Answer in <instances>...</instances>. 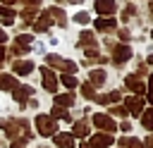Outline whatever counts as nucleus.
I'll return each instance as SVG.
<instances>
[{
	"mask_svg": "<svg viewBox=\"0 0 153 148\" xmlns=\"http://www.w3.org/2000/svg\"><path fill=\"white\" fill-rule=\"evenodd\" d=\"M0 124H2V129H5V134H7L10 138H17L19 134H24L26 141L31 138V131H29L26 119H5V122H0Z\"/></svg>",
	"mask_w": 153,
	"mask_h": 148,
	"instance_id": "1",
	"label": "nucleus"
},
{
	"mask_svg": "<svg viewBox=\"0 0 153 148\" xmlns=\"http://www.w3.org/2000/svg\"><path fill=\"white\" fill-rule=\"evenodd\" d=\"M45 62H48L50 67L60 69L62 74H74V72H76V62L65 60V57H60V55H45Z\"/></svg>",
	"mask_w": 153,
	"mask_h": 148,
	"instance_id": "2",
	"label": "nucleus"
},
{
	"mask_svg": "<svg viewBox=\"0 0 153 148\" xmlns=\"http://www.w3.org/2000/svg\"><path fill=\"white\" fill-rule=\"evenodd\" d=\"M36 129H38L41 136H53V134H57V119H53L50 115H38Z\"/></svg>",
	"mask_w": 153,
	"mask_h": 148,
	"instance_id": "3",
	"label": "nucleus"
},
{
	"mask_svg": "<svg viewBox=\"0 0 153 148\" xmlns=\"http://www.w3.org/2000/svg\"><path fill=\"white\" fill-rule=\"evenodd\" d=\"M129 57H131V48L127 43H115V48H112V62L115 64H124Z\"/></svg>",
	"mask_w": 153,
	"mask_h": 148,
	"instance_id": "4",
	"label": "nucleus"
},
{
	"mask_svg": "<svg viewBox=\"0 0 153 148\" xmlns=\"http://www.w3.org/2000/svg\"><path fill=\"white\" fill-rule=\"evenodd\" d=\"M93 124H96L98 129H103L105 134H112V131H117V124H115V119H110V117H108V115H103V112L93 115Z\"/></svg>",
	"mask_w": 153,
	"mask_h": 148,
	"instance_id": "5",
	"label": "nucleus"
},
{
	"mask_svg": "<svg viewBox=\"0 0 153 148\" xmlns=\"http://www.w3.org/2000/svg\"><path fill=\"white\" fill-rule=\"evenodd\" d=\"M31 43H33L31 36H26V33H24V36H17V38H14V45H12V53H14V55H24V53H29V50L33 48Z\"/></svg>",
	"mask_w": 153,
	"mask_h": 148,
	"instance_id": "6",
	"label": "nucleus"
},
{
	"mask_svg": "<svg viewBox=\"0 0 153 148\" xmlns=\"http://www.w3.org/2000/svg\"><path fill=\"white\" fill-rule=\"evenodd\" d=\"M124 110L129 115H141L143 112V98L141 95H129L124 98Z\"/></svg>",
	"mask_w": 153,
	"mask_h": 148,
	"instance_id": "7",
	"label": "nucleus"
},
{
	"mask_svg": "<svg viewBox=\"0 0 153 148\" xmlns=\"http://www.w3.org/2000/svg\"><path fill=\"white\" fill-rule=\"evenodd\" d=\"M93 5H96V12L100 17H112L115 10H117V2L115 0H93Z\"/></svg>",
	"mask_w": 153,
	"mask_h": 148,
	"instance_id": "8",
	"label": "nucleus"
},
{
	"mask_svg": "<svg viewBox=\"0 0 153 148\" xmlns=\"http://www.w3.org/2000/svg\"><path fill=\"white\" fill-rule=\"evenodd\" d=\"M41 76H43V88L50 91V93H55V91H57V84H60L57 76H55L48 67H41Z\"/></svg>",
	"mask_w": 153,
	"mask_h": 148,
	"instance_id": "9",
	"label": "nucleus"
},
{
	"mask_svg": "<svg viewBox=\"0 0 153 148\" xmlns=\"http://www.w3.org/2000/svg\"><path fill=\"white\" fill-rule=\"evenodd\" d=\"M124 86L129 88V91H134L136 95H141V93H146V86L139 81V74H129L127 79H124Z\"/></svg>",
	"mask_w": 153,
	"mask_h": 148,
	"instance_id": "10",
	"label": "nucleus"
},
{
	"mask_svg": "<svg viewBox=\"0 0 153 148\" xmlns=\"http://www.w3.org/2000/svg\"><path fill=\"white\" fill-rule=\"evenodd\" d=\"M31 95H33V88H31V86H17V88H12V98H14L19 105H24L26 98H31Z\"/></svg>",
	"mask_w": 153,
	"mask_h": 148,
	"instance_id": "11",
	"label": "nucleus"
},
{
	"mask_svg": "<svg viewBox=\"0 0 153 148\" xmlns=\"http://www.w3.org/2000/svg\"><path fill=\"white\" fill-rule=\"evenodd\" d=\"M112 136L110 134H105V131H100V134H96L93 138H91V148H110L112 146Z\"/></svg>",
	"mask_w": 153,
	"mask_h": 148,
	"instance_id": "12",
	"label": "nucleus"
},
{
	"mask_svg": "<svg viewBox=\"0 0 153 148\" xmlns=\"http://www.w3.org/2000/svg\"><path fill=\"white\" fill-rule=\"evenodd\" d=\"M53 141H55V146H57V148H74V136H72V134H67V131H57Z\"/></svg>",
	"mask_w": 153,
	"mask_h": 148,
	"instance_id": "13",
	"label": "nucleus"
},
{
	"mask_svg": "<svg viewBox=\"0 0 153 148\" xmlns=\"http://www.w3.org/2000/svg\"><path fill=\"white\" fill-rule=\"evenodd\" d=\"M12 69H14V74L26 76V74L33 72V62H29V60H17V62H12Z\"/></svg>",
	"mask_w": 153,
	"mask_h": 148,
	"instance_id": "14",
	"label": "nucleus"
},
{
	"mask_svg": "<svg viewBox=\"0 0 153 148\" xmlns=\"http://www.w3.org/2000/svg\"><path fill=\"white\" fill-rule=\"evenodd\" d=\"M45 12H48V17H50V21H53V24H57V26H67V17H65V12H62V10L50 7V10H45Z\"/></svg>",
	"mask_w": 153,
	"mask_h": 148,
	"instance_id": "15",
	"label": "nucleus"
},
{
	"mask_svg": "<svg viewBox=\"0 0 153 148\" xmlns=\"http://www.w3.org/2000/svg\"><path fill=\"white\" fill-rule=\"evenodd\" d=\"M96 29L98 31H112V29H117V21L112 17H98L96 19Z\"/></svg>",
	"mask_w": 153,
	"mask_h": 148,
	"instance_id": "16",
	"label": "nucleus"
},
{
	"mask_svg": "<svg viewBox=\"0 0 153 148\" xmlns=\"http://www.w3.org/2000/svg\"><path fill=\"white\" fill-rule=\"evenodd\" d=\"M50 24H53V21H50L48 12H43V14H41V19H36V21H33V31H36V33H43V31H48V29H50Z\"/></svg>",
	"mask_w": 153,
	"mask_h": 148,
	"instance_id": "17",
	"label": "nucleus"
},
{
	"mask_svg": "<svg viewBox=\"0 0 153 148\" xmlns=\"http://www.w3.org/2000/svg\"><path fill=\"white\" fill-rule=\"evenodd\" d=\"M120 100H122L120 91H110L105 95H96V103H100V105H110V103H120Z\"/></svg>",
	"mask_w": 153,
	"mask_h": 148,
	"instance_id": "18",
	"label": "nucleus"
},
{
	"mask_svg": "<svg viewBox=\"0 0 153 148\" xmlns=\"http://www.w3.org/2000/svg\"><path fill=\"white\" fill-rule=\"evenodd\" d=\"M79 45H81V48H96V33H93V31H81Z\"/></svg>",
	"mask_w": 153,
	"mask_h": 148,
	"instance_id": "19",
	"label": "nucleus"
},
{
	"mask_svg": "<svg viewBox=\"0 0 153 148\" xmlns=\"http://www.w3.org/2000/svg\"><path fill=\"white\" fill-rule=\"evenodd\" d=\"M12 88H17L14 74H0V91H12Z\"/></svg>",
	"mask_w": 153,
	"mask_h": 148,
	"instance_id": "20",
	"label": "nucleus"
},
{
	"mask_svg": "<svg viewBox=\"0 0 153 148\" xmlns=\"http://www.w3.org/2000/svg\"><path fill=\"white\" fill-rule=\"evenodd\" d=\"M105 72L103 69H91V74H88V81H91V86H103L105 84Z\"/></svg>",
	"mask_w": 153,
	"mask_h": 148,
	"instance_id": "21",
	"label": "nucleus"
},
{
	"mask_svg": "<svg viewBox=\"0 0 153 148\" xmlns=\"http://www.w3.org/2000/svg\"><path fill=\"white\" fill-rule=\"evenodd\" d=\"M72 136H79V138H86V136H88V124H86L84 119H79V122H74V127H72Z\"/></svg>",
	"mask_w": 153,
	"mask_h": 148,
	"instance_id": "22",
	"label": "nucleus"
},
{
	"mask_svg": "<svg viewBox=\"0 0 153 148\" xmlns=\"http://www.w3.org/2000/svg\"><path fill=\"white\" fill-rule=\"evenodd\" d=\"M0 17H2V24H5V26H10V24L14 21V17H17V14H14V10H12V7L0 5Z\"/></svg>",
	"mask_w": 153,
	"mask_h": 148,
	"instance_id": "23",
	"label": "nucleus"
},
{
	"mask_svg": "<svg viewBox=\"0 0 153 148\" xmlns=\"http://www.w3.org/2000/svg\"><path fill=\"white\" fill-rule=\"evenodd\" d=\"M74 103V95L72 93H62V95H55V105H60V107H69Z\"/></svg>",
	"mask_w": 153,
	"mask_h": 148,
	"instance_id": "24",
	"label": "nucleus"
},
{
	"mask_svg": "<svg viewBox=\"0 0 153 148\" xmlns=\"http://www.w3.org/2000/svg\"><path fill=\"white\" fill-rule=\"evenodd\" d=\"M141 124L148 129V131H153V107L151 110H143L141 112Z\"/></svg>",
	"mask_w": 153,
	"mask_h": 148,
	"instance_id": "25",
	"label": "nucleus"
},
{
	"mask_svg": "<svg viewBox=\"0 0 153 148\" xmlns=\"http://www.w3.org/2000/svg\"><path fill=\"white\" fill-rule=\"evenodd\" d=\"M50 117H53V119H72V117H69V112H67L65 107H60V105H53Z\"/></svg>",
	"mask_w": 153,
	"mask_h": 148,
	"instance_id": "26",
	"label": "nucleus"
},
{
	"mask_svg": "<svg viewBox=\"0 0 153 148\" xmlns=\"http://www.w3.org/2000/svg\"><path fill=\"white\" fill-rule=\"evenodd\" d=\"M60 84H62V86H67V88H76V84H79V81H76V76H74V74H62V76H60Z\"/></svg>",
	"mask_w": 153,
	"mask_h": 148,
	"instance_id": "27",
	"label": "nucleus"
},
{
	"mask_svg": "<svg viewBox=\"0 0 153 148\" xmlns=\"http://www.w3.org/2000/svg\"><path fill=\"white\" fill-rule=\"evenodd\" d=\"M120 146H127V148H146L139 138H129V136L127 138H120Z\"/></svg>",
	"mask_w": 153,
	"mask_h": 148,
	"instance_id": "28",
	"label": "nucleus"
},
{
	"mask_svg": "<svg viewBox=\"0 0 153 148\" xmlns=\"http://www.w3.org/2000/svg\"><path fill=\"white\" fill-rule=\"evenodd\" d=\"M81 93H84L88 100H96V91H93V86H91V84H84V86H81Z\"/></svg>",
	"mask_w": 153,
	"mask_h": 148,
	"instance_id": "29",
	"label": "nucleus"
},
{
	"mask_svg": "<svg viewBox=\"0 0 153 148\" xmlns=\"http://www.w3.org/2000/svg\"><path fill=\"white\" fill-rule=\"evenodd\" d=\"M88 19H91L88 12H76L74 14V21H79V24H88Z\"/></svg>",
	"mask_w": 153,
	"mask_h": 148,
	"instance_id": "30",
	"label": "nucleus"
},
{
	"mask_svg": "<svg viewBox=\"0 0 153 148\" xmlns=\"http://www.w3.org/2000/svg\"><path fill=\"white\" fill-rule=\"evenodd\" d=\"M110 112H112V115H117V117H127V115H129V112H127L122 105H115V107H110Z\"/></svg>",
	"mask_w": 153,
	"mask_h": 148,
	"instance_id": "31",
	"label": "nucleus"
},
{
	"mask_svg": "<svg viewBox=\"0 0 153 148\" xmlns=\"http://www.w3.org/2000/svg\"><path fill=\"white\" fill-rule=\"evenodd\" d=\"M84 53H86L88 60H93V57L98 60V57H100V55H98V48H84Z\"/></svg>",
	"mask_w": 153,
	"mask_h": 148,
	"instance_id": "32",
	"label": "nucleus"
},
{
	"mask_svg": "<svg viewBox=\"0 0 153 148\" xmlns=\"http://www.w3.org/2000/svg\"><path fill=\"white\" fill-rule=\"evenodd\" d=\"M131 14H136V7H134V5H129V7H127V10H124V14H122V19H124V21H127V19H129V17H131Z\"/></svg>",
	"mask_w": 153,
	"mask_h": 148,
	"instance_id": "33",
	"label": "nucleus"
},
{
	"mask_svg": "<svg viewBox=\"0 0 153 148\" xmlns=\"http://www.w3.org/2000/svg\"><path fill=\"white\" fill-rule=\"evenodd\" d=\"M146 91H148V100L153 103V74L148 76V86H146Z\"/></svg>",
	"mask_w": 153,
	"mask_h": 148,
	"instance_id": "34",
	"label": "nucleus"
},
{
	"mask_svg": "<svg viewBox=\"0 0 153 148\" xmlns=\"http://www.w3.org/2000/svg\"><path fill=\"white\" fill-rule=\"evenodd\" d=\"M26 146V138H14L12 141V148H24Z\"/></svg>",
	"mask_w": 153,
	"mask_h": 148,
	"instance_id": "35",
	"label": "nucleus"
},
{
	"mask_svg": "<svg viewBox=\"0 0 153 148\" xmlns=\"http://www.w3.org/2000/svg\"><path fill=\"white\" fill-rule=\"evenodd\" d=\"M24 5H26V7H33V10H38L41 0H24Z\"/></svg>",
	"mask_w": 153,
	"mask_h": 148,
	"instance_id": "36",
	"label": "nucleus"
},
{
	"mask_svg": "<svg viewBox=\"0 0 153 148\" xmlns=\"http://www.w3.org/2000/svg\"><path fill=\"white\" fill-rule=\"evenodd\" d=\"M117 36H120L122 41H129V31H127V29H120V31H117Z\"/></svg>",
	"mask_w": 153,
	"mask_h": 148,
	"instance_id": "37",
	"label": "nucleus"
},
{
	"mask_svg": "<svg viewBox=\"0 0 153 148\" xmlns=\"http://www.w3.org/2000/svg\"><path fill=\"white\" fill-rule=\"evenodd\" d=\"M120 129H122V131H129V129H131V124H129V122H122V124H120Z\"/></svg>",
	"mask_w": 153,
	"mask_h": 148,
	"instance_id": "38",
	"label": "nucleus"
},
{
	"mask_svg": "<svg viewBox=\"0 0 153 148\" xmlns=\"http://www.w3.org/2000/svg\"><path fill=\"white\" fill-rule=\"evenodd\" d=\"M5 41H7V33H5V31H2V29H0V45H2V43H5Z\"/></svg>",
	"mask_w": 153,
	"mask_h": 148,
	"instance_id": "39",
	"label": "nucleus"
},
{
	"mask_svg": "<svg viewBox=\"0 0 153 148\" xmlns=\"http://www.w3.org/2000/svg\"><path fill=\"white\" fill-rule=\"evenodd\" d=\"M146 146H148V148H153V131H151V136L146 138Z\"/></svg>",
	"mask_w": 153,
	"mask_h": 148,
	"instance_id": "40",
	"label": "nucleus"
},
{
	"mask_svg": "<svg viewBox=\"0 0 153 148\" xmlns=\"http://www.w3.org/2000/svg\"><path fill=\"white\" fill-rule=\"evenodd\" d=\"M0 2H2V5H5V7H7V5H14V2H17V0H0Z\"/></svg>",
	"mask_w": 153,
	"mask_h": 148,
	"instance_id": "41",
	"label": "nucleus"
},
{
	"mask_svg": "<svg viewBox=\"0 0 153 148\" xmlns=\"http://www.w3.org/2000/svg\"><path fill=\"white\" fill-rule=\"evenodd\" d=\"M2 57H5V48L0 45V64H2Z\"/></svg>",
	"mask_w": 153,
	"mask_h": 148,
	"instance_id": "42",
	"label": "nucleus"
},
{
	"mask_svg": "<svg viewBox=\"0 0 153 148\" xmlns=\"http://www.w3.org/2000/svg\"><path fill=\"white\" fill-rule=\"evenodd\" d=\"M79 148H91V143H86V141H84V143H81Z\"/></svg>",
	"mask_w": 153,
	"mask_h": 148,
	"instance_id": "43",
	"label": "nucleus"
},
{
	"mask_svg": "<svg viewBox=\"0 0 153 148\" xmlns=\"http://www.w3.org/2000/svg\"><path fill=\"white\" fill-rule=\"evenodd\" d=\"M69 2H72V5H81V0H69Z\"/></svg>",
	"mask_w": 153,
	"mask_h": 148,
	"instance_id": "44",
	"label": "nucleus"
},
{
	"mask_svg": "<svg viewBox=\"0 0 153 148\" xmlns=\"http://www.w3.org/2000/svg\"><path fill=\"white\" fill-rule=\"evenodd\" d=\"M148 10H151V14H153V0H151V2H148Z\"/></svg>",
	"mask_w": 153,
	"mask_h": 148,
	"instance_id": "45",
	"label": "nucleus"
},
{
	"mask_svg": "<svg viewBox=\"0 0 153 148\" xmlns=\"http://www.w3.org/2000/svg\"><path fill=\"white\" fill-rule=\"evenodd\" d=\"M148 62H151V64H153V55H151V57H148Z\"/></svg>",
	"mask_w": 153,
	"mask_h": 148,
	"instance_id": "46",
	"label": "nucleus"
},
{
	"mask_svg": "<svg viewBox=\"0 0 153 148\" xmlns=\"http://www.w3.org/2000/svg\"><path fill=\"white\" fill-rule=\"evenodd\" d=\"M151 36H153V31H151Z\"/></svg>",
	"mask_w": 153,
	"mask_h": 148,
	"instance_id": "47",
	"label": "nucleus"
}]
</instances>
